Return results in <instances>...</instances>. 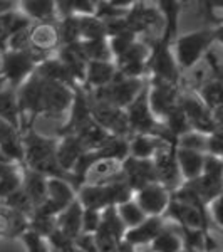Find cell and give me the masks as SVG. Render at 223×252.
Returning <instances> with one entry per match:
<instances>
[{
    "label": "cell",
    "mask_w": 223,
    "mask_h": 252,
    "mask_svg": "<svg viewBox=\"0 0 223 252\" xmlns=\"http://www.w3.org/2000/svg\"><path fill=\"white\" fill-rule=\"evenodd\" d=\"M22 141L24 168L42 173L47 178H66V180H69L67 173L60 168L57 155H56L57 141L44 135H39L34 128L26 129L22 133Z\"/></svg>",
    "instance_id": "cell-1"
},
{
    "label": "cell",
    "mask_w": 223,
    "mask_h": 252,
    "mask_svg": "<svg viewBox=\"0 0 223 252\" xmlns=\"http://www.w3.org/2000/svg\"><path fill=\"white\" fill-rule=\"evenodd\" d=\"M215 42V29L203 27V29L192 31L188 34L178 35L173 44L176 63L181 71L193 69L206 56L212 44Z\"/></svg>",
    "instance_id": "cell-2"
},
{
    "label": "cell",
    "mask_w": 223,
    "mask_h": 252,
    "mask_svg": "<svg viewBox=\"0 0 223 252\" xmlns=\"http://www.w3.org/2000/svg\"><path fill=\"white\" fill-rule=\"evenodd\" d=\"M180 79L181 69L176 63L173 44L158 37L156 42L151 46V54L148 61V81L178 86Z\"/></svg>",
    "instance_id": "cell-3"
},
{
    "label": "cell",
    "mask_w": 223,
    "mask_h": 252,
    "mask_svg": "<svg viewBox=\"0 0 223 252\" xmlns=\"http://www.w3.org/2000/svg\"><path fill=\"white\" fill-rule=\"evenodd\" d=\"M39 64L30 51H0V71L7 86L15 91L37 71Z\"/></svg>",
    "instance_id": "cell-4"
},
{
    "label": "cell",
    "mask_w": 223,
    "mask_h": 252,
    "mask_svg": "<svg viewBox=\"0 0 223 252\" xmlns=\"http://www.w3.org/2000/svg\"><path fill=\"white\" fill-rule=\"evenodd\" d=\"M149 86V84H148ZM128 125L133 135H156L165 138V126L156 120L149 108L148 88L126 108Z\"/></svg>",
    "instance_id": "cell-5"
},
{
    "label": "cell",
    "mask_w": 223,
    "mask_h": 252,
    "mask_svg": "<svg viewBox=\"0 0 223 252\" xmlns=\"http://www.w3.org/2000/svg\"><path fill=\"white\" fill-rule=\"evenodd\" d=\"M165 219L175 222L183 232H208V215L203 205L190 204L171 197V204L166 210Z\"/></svg>",
    "instance_id": "cell-6"
},
{
    "label": "cell",
    "mask_w": 223,
    "mask_h": 252,
    "mask_svg": "<svg viewBox=\"0 0 223 252\" xmlns=\"http://www.w3.org/2000/svg\"><path fill=\"white\" fill-rule=\"evenodd\" d=\"M78 200V190L76 187L66 178H49L47 180V200L42 207L35 209V212H40L49 217H57L66 210L69 205H72Z\"/></svg>",
    "instance_id": "cell-7"
},
{
    "label": "cell",
    "mask_w": 223,
    "mask_h": 252,
    "mask_svg": "<svg viewBox=\"0 0 223 252\" xmlns=\"http://www.w3.org/2000/svg\"><path fill=\"white\" fill-rule=\"evenodd\" d=\"M171 190L166 189L160 182H153L135 193V200L148 217H165L166 210L171 204Z\"/></svg>",
    "instance_id": "cell-8"
},
{
    "label": "cell",
    "mask_w": 223,
    "mask_h": 252,
    "mask_svg": "<svg viewBox=\"0 0 223 252\" xmlns=\"http://www.w3.org/2000/svg\"><path fill=\"white\" fill-rule=\"evenodd\" d=\"M74 96H76V89L69 88L66 84L51 83V81L44 79L42 115L46 116L69 115L72 103H74Z\"/></svg>",
    "instance_id": "cell-9"
},
{
    "label": "cell",
    "mask_w": 223,
    "mask_h": 252,
    "mask_svg": "<svg viewBox=\"0 0 223 252\" xmlns=\"http://www.w3.org/2000/svg\"><path fill=\"white\" fill-rule=\"evenodd\" d=\"M91 111H92V118H94L97 123L103 126L111 136L131 138V129H129V125H128L126 109L91 101Z\"/></svg>",
    "instance_id": "cell-10"
},
{
    "label": "cell",
    "mask_w": 223,
    "mask_h": 252,
    "mask_svg": "<svg viewBox=\"0 0 223 252\" xmlns=\"http://www.w3.org/2000/svg\"><path fill=\"white\" fill-rule=\"evenodd\" d=\"M180 97L181 96L178 93V86H173V84L149 83L148 86L149 108H151L153 115L161 125H163L165 118L180 104Z\"/></svg>",
    "instance_id": "cell-11"
},
{
    "label": "cell",
    "mask_w": 223,
    "mask_h": 252,
    "mask_svg": "<svg viewBox=\"0 0 223 252\" xmlns=\"http://www.w3.org/2000/svg\"><path fill=\"white\" fill-rule=\"evenodd\" d=\"M180 106L183 109L186 120H188L190 129L200 131L203 135H213L217 129L215 116L208 108L201 103L198 96H181Z\"/></svg>",
    "instance_id": "cell-12"
},
{
    "label": "cell",
    "mask_w": 223,
    "mask_h": 252,
    "mask_svg": "<svg viewBox=\"0 0 223 252\" xmlns=\"http://www.w3.org/2000/svg\"><path fill=\"white\" fill-rule=\"evenodd\" d=\"M153 161H155L156 177L160 184H163L171 192H175L183 185V178H181L180 168L176 163V145H165L156 153Z\"/></svg>",
    "instance_id": "cell-13"
},
{
    "label": "cell",
    "mask_w": 223,
    "mask_h": 252,
    "mask_svg": "<svg viewBox=\"0 0 223 252\" xmlns=\"http://www.w3.org/2000/svg\"><path fill=\"white\" fill-rule=\"evenodd\" d=\"M123 175L126 184L131 187L133 192H138L143 187L158 182L156 168L153 160H138V158L128 157L123 161Z\"/></svg>",
    "instance_id": "cell-14"
},
{
    "label": "cell",
    "mask_w": 223,
    "mask_h": 252,
    "mask_svg": "<svg viewBox=\"0 0 223 252\" xmlns=\"http://www.w3.org/2000/svg\"><path fill=\"white\" fill-rule=\"evenodd\" d=\"M117 76V66L114 61H89L86 71L84 91L91 93L109 86Z\"/></svg>",
    "instance_id": "cell-15"
},
{
    "label": "cell",
    "mask_w": 223,
    "mask_h": 252,
    "mask_svg": "<svg viewBox=\"0 0 223 252\" xmlns=\"http://www.w3.org/2000/svg\"><path fill=\"white\" fill-rule=\"evenodd\" d=\"M86 146L76 135H64L59 138L57 146H56V155H57V161L60 168L67 173L69 182H71V173L74 166L78 165L81 157L86 153Z\"/></svg>",
    "instance_id": "cell-16"
},
{
    "label": "cell",
    "mask_w": 223,
    "mask_h": 252,
    "mask_svg": "<svg viewBox=\"0 0 223 252\" xmlns=\"http://www.w3.org/2000/svg\"><path fill=\"white\" fill-rule=\"evenodd\" d=\"M17 9L32 24L57 22V7L56 0H20Z\"/></svg>",
    "instance_id": "cell-17"
},
{
    "label": "cell",
    "mask_w": 223,
    "mask_h": 252,
    "mask_svg": "<svg viewBox=\"0 0 223 252\" xmlns=\"http://www.w3.org/2000/svg\"><path fill=\"white\" fill-rule=\"evenodd\" d=\"M165 225V217H148L143 223L128 229L123 241L133 246L135 249L139 246H149L156 239V235L163 230Z\"/></svg>",
    "instance_id": "cell-18"
},
{
    "label": "cell",
    "mask_w": 223,
    "mask_h": 252,
    "mask_svg": "<svg viewBox=\"0 0 223 252\" xmlns=\"http://www.w3.org/2000/svg\"><path fill=\"white\" fill-rule=\"evenodd\" d=\"M156 7L160 10L161 20H163V31H161L160 39L169 44H175L178 37V26H180L181 2H178V0H160Z\"/></svg>",
    "instance_id": "cell-19"
},
{
    "label": "cell",
    "mask_w": 223,
    "mask_h": 252,
    "mask_svg": "<svg viewBox=\"0 0 223 252\" xmlns=\"http://www.w3.org/2000/svg\"><path fill=\"white\" fill-rule=\"evenodd\" d=\"M83 214L84 207L79 200H76L57 215V230L76 242V239L83 234Z\"/></svg>",
    "instance_id": "cell-20"
},
{
    "label": "cell",
    "mask_w": 223,
    "mask_h": 252,
    "mask_svg": "<svg viewBox=\"0 0 223 252\" xmlns=\"http://www.w3.org/2000/svg\"><path fill=\"white\" fill-rule=\"evenodd\" d=\"M166 143L156 135H133L129 138V157L138 160H153Z\"/></svg>",
    "instance_id": "cell-21"
},
{
    "label": "cell",
    "mask_w": 223,
    "mask_h": 252,
    "mask_svg": "<svg viewBox=\"0 0 223 252\" xmlns=\"http://www.w3.org/2000/svg\"><path fill=\"white\" fill-rule=\"evenodd\" d=\"M203 153L176 148V163L178 168H180L181 178H183V184H188V182H193L201 177V173H203Z\"/></svg>",
    "instance_id": "cell-22"
},
{
    "label": "cell",
    "mask_w": 223,
    "mask_h": 252,
    "mask_svg": "<svg viewBox=\"0 0 223 252\" xmlns=\"http://www.w3.org/2000/svg\"><path fill=\"white\" fill-rule=\"evenodd\" d=\"M47 177H44L42 173H37L34 170L24 168V182H22V190L26 192L27 197L30 198L34 209L44 205V202L47 200Z\"/></svg>",
    "instance_id": "cell-23"
},
{
    "label": "cell",
    "mask_w": 223,
    "mask_h": 252,
    "mask_svg": "<svg viewBox=\"0 0 223 252\" xmlns=\"http://www.w3.org/2000/svg\"><path fill=\"white\" fill-rule=\"evenodd\" d=\"M0 118L7 121L10 126H14L17 131H24L22 115H20L17 91L12 88H5L0 91Z\"/></svg>",
    "instance_id": "cell-24"
},
{
    "label": "cell",
    "mask_w": 223,
    "mask_h": 252,
    "mask_svg": "<svg viewBox=\"0 0 223 252\" xmlns=\"http://www.w3.org/2000/svg\"><path fill=\"white\" fill-rule=\"evenodd\" d=\"M196 96L201 99L210 111L218 113L223 109V78H213L208 79L198 88Z\"/></svg>",
    "instance_id": "cell-25"
},
{
    "label": "cell",
    "mask_w": 223,
    "mask_h": 252,
    "mask_svg": "<svg viewBox=\"0 0 223 252\" xmlns=\"http://www.w3.org/2000/svg\"><path fill=\"white\" fill-rule=\"evenodd\" d=\"M180 232L165 225L163 230L156 235L155 241L149 244V252H180L185 247L183 234Z\"/></svg>",
    "instance_id": "cell-26"
},
{
    "label": "cell",
    "mask_w": 223,
    "mask_h": 252,
    "mask_svg": "<svg viewBox=\"0 0 223 252\" xmlns=\"http://www.w3.org/2000/svg\"><path fill=\"white\" fill-rule=\"evenodd\" d=\"M79 47L87 61H114L111 54V49H109L108 39L81 40Z\"/></svg>",
    "instance_id": "cell-27"
},
{
    "label": "cell",
    "mask_w": 223,
    "mask_h": 252,
    "mask_svg": "<svg viewBox=\"0 0 223 252\" xmlns=\"http://www.w3.org/2000/svg\"><path fill=\"white\" fill-rule=\"evenodd\" d=\"M81 26V40H96V39H108L106 22L96 15L91 17H79Z\"/></svg>",
    "instance_id": "cell-28"
},
{
    "label": "cell",
    "mask_w": 223,
    "mask_h": 252,
    "mask_svg": "<svg viewBox=\"0 0 223 252\" xmlns=\"http://www.w3.org/2000/svg\"><path fill=\"white\" fill-rule=\"evenodd\" d=\"M116 210H117L119 219L123 220L124 225H126V229H133V227L139 225V223H143L146 219H148V215L143 212V209L138 205V202L135 200V198H131V200L117 205Z\"/></svg>",
    "instance_id": "cell-29"
},
{
    "label": "cell",
    "mask_w": 223,
    "mask_h": 252,
    "mask_svg": "<svg viewBox=\"0 0 223 252\" xmlns=\"http://www.w3.org/2000/svg\"><path fill=\"white\" fill-rule=\"evenodd\" d=\"M208 136L203 135L200 131H186L185 135H181L176 140V148H183V150H192V152H198L206 155L208 153Z\"/></svg>",
    "instance_id": "cell-30"
},
{
    "label": "cell",
    "mask_w": 223,
    "mask_h": 252,
    "mask_svg": "<svg viewBox=\"0 0 223 252\" xmlns=\"http://www.w3.org/2000/svg\"><path fill=\"white\" fill-rule=\"evenodd\" d=\"M136 40H138V34H135L133 31H124V32H119V34L109 35L108 42H109V49H111L112 59L116 61V59H119L121 56L126 54Z\"/></svg>",
    "instance_id": "cell-31"
},
{
    "label": "cell",
    "mask_w": 223,
    "mask_h": 252,
    "mask_svg": "<svg viewBox=\"0 0 223 252\" xmlns=\"http://www.w3.org/2000/svg\"><path fill=\"white\" fill-rule=\"evenodd\" d=\"M20 239H22L27 252H52V247L47 239L39 235L37 232H34V230L27 229L26 232L20 234Z\"/></svg>",
    "instance_id": "cell-32"
},
{
    "label": "cell",
    "mask_w": 223,
    "mask_h": 252,
    "mask_svg": "<svg viewBox=\"0 0 223 252\" xmlns=\"http://www.w3.org/2000/svg\"><path fill=\"white\" fill-rule=\"evenodd\" d=\"M103 222V210L96 209H84L83 214V234L94 235Z\"/></svg>",
    "instance_id": "cell-33"
},
{
    "label": "cell",
    "mask_w": 223,
    "mask_h": 252,
    "mask_svg": "<svg viewBox=\"0 0 223 252\" xmlns=\"http://www.w3.org/2000/svg\"><path fill=\"white\" fill-rule=\"evenodd\" d=\"M201 175L208 178H215V180H223V158L206 153L203 161V173Z\"/></svg>",
    "instance_id": "cell-34"
},
{
    "label": "cell",
    "mask_w": 223,
    "mask_h": 252,
    "mask_svg": "<svg viewBox=\"0 0 223 252\" xmlns=\"http://www.w3.org/2000/svg\"><path fill=\"white\" fill-rule=\"evenodd\" d=\"M208 212H210V215H212L213 222L223 229V193L220 195V197L215 198L212 204H210Z\"/></svg>",
    "instance_id": "cell-35"
},
{
    "label": "cell",
    "mask_w": 223,
    "mask_h": 252,
    "mask_svg": "<svg viewBox=\"0 0 223 252\" xmlns=\"http://www.w3.org/2000/svg\"><path fill=\"white\" fill-rule=\"evenodd\" d=\"M19 135H22V133L17 131L14 126H10L7 121H3L2 118H0V146L3 143H7V141L14 140V138Z\"/></svg>",
    "instance_id": "cell-36"
},
{
    "label": "cell",
    "mask_w": 223,
    "mask_h": 252,
    "mask_svg": "<svg viewBox=\"0 0 223 252\" xmlns=\"http://www.w3.org/2000/svg\"><path fill=\"white\" fill-rule=\"evenodd\" d=\"M12 230V217L5 214H0V235H5Z\"/></svg>",
    "instance_id": "cell-37"
},
{
    "label": "cell",
    "mask_w": 223,
    "mask_h": 252,
    "mask_svg": "<svg viewBox=\"0 0 223 252\" xmlns=\"http://www.w3.org/2000/svg\"><path fill=\"white\" fill-rule=\"evenodd\" d=\"M17 9V2H12V0H0V17L9 12Z\"/></svg>",
    "instance_id": "cell-38"
},
{
    "label": "cell",
    "mask_w": 223,
    "mask_h": 252,
    "mask_svg": "<svg viewBox=\"0 0 223 252\" xmlns=\"http://www.w3.org/2000/svg\"><path fill=\"white\" fill-rule=\"evenodd\" d=\"M213 29H215V42H218L220 46H223V20L220 24H217Z\"/></svg>",
    "instance_id": "cell-39"
},
{
    "label": "cell",
    "mask_w": 223,
    "mask_h": 252,
    "mask_svg": "<svg viewBox=\"0 0 223 252\" xmlns=\"http://www.w3.org/2000/svg\"><path fill=\"white\" fill-rule=\"evenodd\" d=\"M206 5L215 12H223V0H217V2H206Z\"/></svg>",
    "instance_id": "cell-40"
},
{
    "label": "cell",
    "mask_w": 223,
    "mask_h": 252,
    "mask_svg": "<svg viewBox=\"0 0 223 252\" xmlns=\"http://www.w3.org/2000/svg\"><path fill=\"white\" fill-rule=\"evenodd\" d=\"M5 88H9V86H7V81H5V78L2 76V71H0V91H3Z\"/></svg>",
    "instance_id": "cell-41"
},
{
    "label": "cell",
    "mask_w": 223,
    "mask_h": 252,
    "mask_svg": "<svg viewBox=\"0 0 223 252\" xmlns=\"http://www.w3.org/2000/svg\"><path fill=\"white\" fill-rule=\"evenodd\" d=\"M180 252H198V251H195V249H192V247H183Z\"/></svg>",
    "instance_id": "cell-42"
},
{
    "label": "cell",
    "mask_w": 223,
    "mask_h": 252,
    "mask_svg": "<svg viewBox=\"0 0 223 252\" xmlns=\"http://www.w3.org/2000/svg\"><path fill=\"white\" fill-rule=\"evenodd\" d=\"M72 252H81V251H78V249H74V251H72Z\"/></svg>",
    "instance_id": "cell-43"
},
{
    "label": "cell",
    "mask_w": 223,
    "mask_h": 252,
    "mask_svg": "<svg viewBox=\"0 0 223 252\" xmlns=\"http://www.w3.org/2000/svg\"><path fill=\"white\" fill-rule=\"evenodd\" d=\"M114 252H119V251H117V249H116V251H114Z\"/></svg>",
    "instance_id": "cell-44"
}]
</instances>
